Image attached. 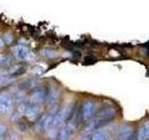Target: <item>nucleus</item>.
Here are the masks:
<instances>
[{"label":"nucleus","instance_id":"f257e3e1","mask_svg":"<svg viewBox=\"0 0 149 140\" xmlns=\"http://www.w3.org/2000/svg\"><path fill=\"white\" fill-rule=\"evenodd\" d=\"M12 108V98L8 92H2L0 94V109L4 114L10 112Z\"/></svg>","mask_w":149,"mask_h":140},{"label":"nucleus","instance_id":"f03ea898","mask_svg":"<svg viewBox=\"0 0 149 140\" xmlns=\"http://www.w3.org/2000/svg\"><path fill=\"white\" fill-rule=\"evenodd\" d=\"M105 121H106V120H102V119L91 120L88 123H86L85 126H84V130H83L84 134H90V133H92L93 131L101 128L102 126H104L105 124V123H104Z\"/></svg>","mask_w":149,"mask_h":140},{"label":"nucleus","instance_id":"7ed1b4c3","mask_svg":"<svg viewBox=\"0 0 149 140\" xmlns=\"http://www.w3.org/2000/svg\"><path fill=\"white\" fill-rule=\"evenodd\" d=\"M74 130H76V127H74L72 123H68L66 125H64L63 127L59 131V134H58L59 139L68 140L74 133Z\"/></svg>","mask_w":149,"mask_h":140},{"label":"nucleus","instance_id":"20e7f679","mask_svg":"<svg viewBox=\"0 0 149 140\" xmlns=\"http://www.w3.org/2000/svg\"><path fill=\"white\" fill-rule=\"evenodd\" d=\"M95 112V106L93 102L91 100H86L82 105V115L84 119H90Z\"/></svg>","mask_w":149,"mask_h":140},{"label":"nucleus","instance_id":"39448f33","mask_svg":"<svg viewBox=\"0 0 149 140\" xmlns=\"http://www.w3.org/2000/svg\"><path fill=\"white\" fill-rule=\"evenodd\" d=\"M132 136V128L130 126L125 125L118 129L116 138L122 139V140H130Z\"/></svg>","mask_w":149,"mask_h":140},{"label":"nucleus","instance_id":"423d86ee","mask_svg":"<svg viewBox=\"0 0 149 140\" xmlns=\"http://www.w3.org/2000/svg\"><path fill=\"white\" fill-rule=\"evenodd\" d=\"M66 113H67V106L63 107V108L56 112V114L53 116L52 127H56L60 123H62L64 120H66Z\"/></svg>","mask_w":149,"mask_h":140},{"label":"nucleus","instance_id":"0eeeda50","mask_svg":"<svg viewBox=\"0 0 149 140\" xmlns=\"http://www.w3.org/2000/svg\"><path fill=\"white\" fill-rule=\"evenodd\" d=\"M58 97H59V90L57 88L51 86L48 92V97H47L48 104L50 106H56V103L58 101Z\"/></svg>","mask_w":149,"mask_h":140},{"label":"nucleus","instance_id":"6e6552de","mask_svg":"<svg viewBox=\"0 0 149 140\" xmlns=\"http://www.w3.org/2000/svg\"><path fill=\"white\" fill-rule=\"evenodd\" d=\"M116 113V110L113 106H104L100 109V111L98 112V115H99L101 119L107 120L109 118H112V117H114Z\"/></svg>","mask_w":149,"mask_h":140},{"label":"nucleus","instance_id":"1a4fd4ad","mask_svg":"<svg viewBox=\"0 0 149 140\" xmlns=\"http://www.w3.org/2000/svg\"><path fill=\"white\" fill-rule=\"evenodd\" d=\"M14 54L17 58L21 60H24L28 56V50L27 47L23 44H19L14 48Z\"/></svg>","mask_w":149,"mask_h":140},{"label":"nucleus","instance_id":"9d476101","mask_svg":"<svg viewBox=\"0 0 149 140\" xmlns=\"http://www.w3.org/2000/svg\"><path fill=\"white\" fill-rule=\"evenodd\" d=\"M30 99L33 103H34V104H38V103L43 102L45 99L44 90L43 89H36V90H35L32 92Z\"/></svg>","mask_w":149,"mask_h":140},{"label":"nucleus","instance_id":"9b49d317","mask_svg":"<svg viewBox=\"0 0 149 140\" xmlns=\"http://www.w3.org/2000/svg\"><path fill=\"white\" fill-rule=\"evenodd\" d=\"M138 140H147L149 138V121L144 123L138 130Z\"/></svg>","mask_w":149,"mask_h":140},{"label":"nucleus","instance_id":"f8f14e48","mask_svg":"<svg viewBox=\"0 0 149 140\" xmlns=\"http://www.w3.org/2000/svg\"><path fill=\"white\" fill-rule=\"evenodd\" d=\"M38 111H39V108L36 105H30V106H26L24 114L28 117V118L33 119L38 114Z\"/></svg>","mask_w":149,"mask_h":140},{"label":"nucleus","instance_id":"ddd939ff","mask_svg":"<svg viewBox=\"0 0 149 140\" xmlns=\"http://www.w3.org/2000/svg\"><path fill=\"white\" fill-rule=\"evenodd\" d=\"M92 140H110L109 135L107 134L104 131H99L96 132L91 135Z\"/></svg>","mask_w":149,"mask_h":140},{"label":"nucleus","instance_id":"4468645a","mask_svg":"<svg viewBox=\"0 0 149 140\" xmlns=\"http://www.w3.org/2000/svg\"><path fill=\"white\" fill-rule=\"evenodd\" d=\"M74 111H76V108H74V104L67 106V113H66V120H73V118L74 117Z\"/></svg>","mask_w":149,"mask_h":140},{"label":"nucleus","instance_id":"2eb2a0df","mask_svg":"<svg viewBox=\"0 0 149 140\" xmlns=\"http://www.w3.org/2000/svg\"><path fill=\"white\" fill-rule=\"evenodd\" d=\"M58 134H59V132H58L57 130H56L55 127H51L49 130H48V135H49V137H51V138L57 137Z\"/></svg>","mask_w":149,"mask_h":140},{"label":"nucleus","instance_id":"dca6fc26","mask_svg":"<svg viewBox=\"0 0 149 140\" xmlns=\"http://www.w3.org/2000/svg\"><path fill=\"white\" fill-rule=\"evenodd\" d=\"M2 39H3V41L6 42L7 44H10L13 41V36L11 34H9V33H6V34L4 35V36L2 37Z\"/></svg>","mask_w":149,"mask_h":140},{"label":"nucleus","instance_id":"f3484780","mask_svg":"<svg viewBox=\"0 0 149 140\" xmlns=\"http://www.w3.org/2000/svg\"><path fill=\"white\" fill-rule=\"evenodd\" d=\"M45 71L44 67L40 66V65H37V66H35L34 68H33V73H34L35 75H37V76H39V75L43 74Z\"/></svg>","mask_w":149,"mask_h":140},{"label":"nucleus","instance_id":"a211bd4d","mask_svg":"<svg viewBox=\"0 0 149 140\" xmlns=\"http://www.w3.org/2000/svg\"><path fill=\"white\" fill-rule=\"evenodd\" d=\"M8 130V128L5 126L4 124L0 125V140H4V136H5V134H6V131Z\"/></svg>","mask_w":149,"mask_h":140},{"label":"nucleus","instance_id":"6ab92c4d","mask_svg":"<svg viewBox=\"0 0 149 140\" xmlns=\"http://www.w3.org/2000/svg\"><path fill=\"white\" fill-rule=\"evenodd\" d=\"M0 62H1L2 65L8 64V56L6 55V54H1V56H0Z\"/></svg>","mask_w":149,"mask_h":140},{"label":"nucleus","instance_id":"aec40b11","mask_svg":"<svg viewBox=\"0 0 149 140\" xmlns=\"http://www.w3.org/2000/svg\"><path fill=\"white\" fill-rule=\"evenodd\" d=\"M42 53H44V55H46V57H55V52H54V51H51V50H43V51H42Z\"/></svg>","mask_w":149,"mask_h":140},{"label":"nucleus","instance_id":"412c9836","mask_svg":"<svg viewBox=\"0 0 149 140\" xmlns=\"http://www.w3.org/2000/svg\"><path fill=\"white\" fill-rule=\"evenodd\" d=\"M8 140H18V135L15 132H11L8 135Z\"/></svg>","mask_w":149,"mask_h":140},{"label":"nucleus","instance_id":"4be33fe9","mask_svg":"<svg viewBox=\"0 0 149 140\" xmlns=\"http://www.w3.org/2000/svg\"><path fill=\"white\" fill-rule=\"evenodd\" d=\"M95 59L92 57V56H90V55H88L87 57L85 58V62L86 63H88V62H90V63H92L93 61H94Z\"/></svg>","mask_w":149,"mask_h":140},{"label":"nucleus","instance_id":"5701e85b","mask_svg":"<svg viewBox=\"0 0 149 140\" xmlns=\"http://www.w3.org/2000/svg\"><path fill=\"white\" fill-rule=\"evenodd\" d=\"M79 140H92V139H91V136H84V137L79 138Z\"/></svg>","mask_w":149,"mask_h":140}]
</instances>
